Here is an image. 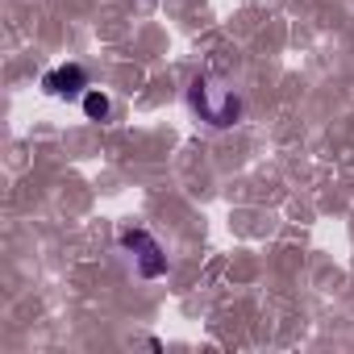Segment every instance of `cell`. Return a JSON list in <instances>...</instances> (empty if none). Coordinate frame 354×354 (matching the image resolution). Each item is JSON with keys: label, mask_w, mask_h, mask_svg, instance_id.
Masks as SVG:
<instances>
[{"label": "cell", "mask_w": 354, "mask_h": 354, "mask_svg": "<svg viewBox=\"0 0 354 354\" xmlns=\"http://www.w3.org/2000/svg\"><path fill=\"white\" fill-rule=\"evenodd\" d=\"M84 109H88V117H109V96H100V92H92V96L84 100Z\"/></svg>", "instance_id": "4"}, {"label": "cell", "mask_w": 354, "mask_h": 354, "mask_svg": "<svg viewBox=\"0 0 354 354\" xmlns=\"http://www.w3.org/2000/svg\"><path fill=\"white\" fill-rule=\"evenodd\" d=\"M192 100H196V109H201L213 125H230V121L238 117L234 92H225V88H217V84H196V88H192Z\"/></svg>", "instance_id": "1"}, {"label": "cell", "mask_w": 354, "mask_h": 354, "mask_svg": "<svg viewBox=\"0 0 354 354\" xmlns=\"http://www.w3.org/2000/svg\"><path fill=\"white\" fill-rule=\"evenodd\" d=\"M88 80H84V71L80 67H59V71H50L46 75V88L55 92V96H71V92H80Z\"/></svg>", "instance_id": "3"}, {"label": "cell", "mask_w": 354, "mask_h": 354, "mask_svg": "<svg viewBox=\"0 0 354 354\" xmlns=\"http://www.w3.org/2000/svg\"><path fill=\"white\" fill-rule=\"evenodd\" d=\"M121 242L142 250V275H158V271L167 267V263H162V250H158V246H154L146 234H138V230H125V234H121Z\"/></svg>", "instance_id": "2"}]
</instances>
